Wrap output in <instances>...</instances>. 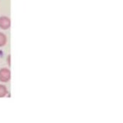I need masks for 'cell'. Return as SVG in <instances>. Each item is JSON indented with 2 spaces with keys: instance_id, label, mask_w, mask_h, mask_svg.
<instances>
[{
  "instance_id": "obj_1",
  "label": "cell",
  "mask_w": 123,
  "mask_h": 123,
  "mask_svg": "<svg viewBox=\"0 0 123 123\" xmlns=\"http://www.w3.org/2000/svg\"><path fill=\"white\" fill-rule=\"evenodd\" d=\"M11 71L9 68H0V82L3 83L9 82L11 80Z\"/></svg>"
},
{
  "instance_id": "obj_2",
  "label": "cell",
  "mask_w": 123,
  "mask_h": 123,
  "mask_svg": "<svg viewBox=\"0 0 123 123\" xmlns=\"http://www.w3.org/2000/svg\"><path fill=\"white\" fill-rule=\"evenodd\" d=\"M11 27V19L8 16H0V29L2 30H8Z\"/></svg>"
},
{
  "instance_id": "obj_3",
  "label": "cell",
  "mask_w": 123,
  "mask_h": 123,
  "mask_svg": "<svg viewBox=\"0 0 123 123\" xmlns=\"http://www.w3.org/2000/svg\"><path fill=\"white\" fill-rule=\"evenodd\" d=\"M9 91H8L7 87L5 85L0 84V98H4L8 95Z\"/></svg>"
},
{
  "instance_id": "obj_4",
  "label": "cell",
  "mask_w": 123,
  "mask_h": 123,
  "mask_svg": "<svg viewBox=\"0 0 123 123\" xmlns=\"http://www.w3.org/2000/svg\"><path fill=\"white\" fill-rule=\"evenodd\" d=\"M7 36L5 33L0 32V48L3 47L7 44Z\"/></svg>"
},
{
  "instance_id": "obj_5",
  "label": "cell",
  "mask_w": 123,
  "mask_h": 123,
  "mask_svg": "<svg viewBox=\"0 0 123 123\" xmlns=\"http://www.w3.org/2000/svg\"><path fill=\"white\" fill-rule=\"evenodd\" d=\"M6 62H7L8 65H9V67H11V55H9L7 56Z\"/></svg>"
}]
</instances>
